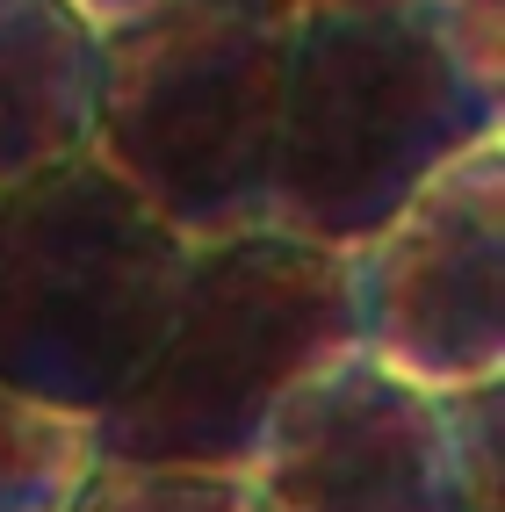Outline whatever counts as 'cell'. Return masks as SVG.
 Returning a JSON list of instances; mask_svg holds the SVG:
<instances>
[{"label":"cell","instance_id":"cell-11","mask_svg":"<svg viewBox=\"0 0 505 512\" xmlns=\"http://www.w3.org/2000/svg\"><path fill=\"white\" fill-rule=\"evenodd\" d=\"M426 15L484 87H505V0H426Z\"/></svg>","mask_w":505,"mask_h":512},{"label":"cell","instance_id":"cell-2","mask_svg":"<svg viewBox=\"0 0 505 512\" xmlns=\"http://www.w3.org/2000/svg\"><path fill=\"white\" fill-rule=\"evenodd\" d=\"M354 347L347 253L303 246L267 224L210 238L188 253L152 361L94 419V455L246 476L275 404Z\"/></svg>","mask_w":505,"mask_h":512},{"label":"cell","instance_id":"cell-7","mask_svg":"<svg viewBox=\"0 0 505 512\" xmlns=\"http://www.w3.org/2000/svg\"><path fill=\"white\" fill-rule=\"evenodd\" d=\"M101 29L73 0H0V188L87 152Z\"/></svg>","mask_w":505,"mask_h":512},{"label":"cell","instance_id":"cell-1","mask_svg":"<svg viewBox=\"0 0 505 512\" xmlns=\"http://www.w3.org/2000/svg\"><path fill=\"white\" fill-rule=\"evenodd\" d=\"M484 138H505V87H484L448 51L426 0L296 15L267 231L354 253Z\"/></svg>","mask_w":505,"mask_h":512},{"label":"cell","instance_id":"cell-8","mask_svg":"<svg viewBox=\"0 0 505 512\" xmlns=\"http://www.w3.org/2000/svg\"><path fill=\"white\" fill-rule=\"evenodd\" d=\"M94 462L87 419L0 390V512H65Z\"/></svg>","mask_w":505,"mask_h":512},{"label":"cell","instance_id":"cell-12","mask_svg":"<svg viewBox=\"0 0 505 512\" xmlns=\"http://www.w3.org/2000/svg\"><path fill=\"white\" fill-rule=\"evenodd\" d=\"M73 8L94 22V29H116V22H130V15H145V8H159V0H73Z\"/></svg>","mask_w":505,"mask_h":512},{"label":"cell","instance_id":"cell-3","mask_svg":"<svg viewBox=\"0 0 505 512\" xmlns=\"http://www.w3.org/2000/svg\"><path fill=\"white\" fill-rule=\"evenodd\" d=\"M289 0H159L101 29L87 152L188 246L267 224Z\"/></svg>","mask_w":505,"mask_h":512},{"label":"cell","instance_id":"cell-5","mask_svg":"<svg viewBox=\"0 0 505 512\" xmlns=\"http://www.w3.org/2000/svg\"><path fill=\"white\" fill-rule=\"evenodd\" d=\"M361 354L419 390L505 375V138L448 159L347 253Z\"/></svg>","mask_w":505,"mask_h":512},{"label":"cell","instance_id":"cell-10","mask_svg":"<svg viewBox=\"0 0 505 512\" xmlns=\"http://www.w3.org/2000/svg\"><path fill=\"white\" fill-rule=\"evenodd\" d=\"M441 440L455 512H505V375L441 390Z\"/></svg>","mask_w":505,"mask_h":512},{"label":"cell","instance_id":"cell-4","mask_svg":"<svg viewBox=\"0 0 505 512\" xmlns=\"http://www.w3.org/2000/svg\"><path fill=\"white\" fill-rule=\"evenodd\" d=\"M188 238L94 152L0 188V390L101 419L159 347Z\"/></svg>","mask_w":505,"mask_h":512},{"label":"cell","instance_id":"cell-13","mask_svg":"<svg viewBox=\"0 0 505 512\" xmlns=\"http://www.w3.org/2000/svg\"><path fill=\"white\" fill-rule=\"evenodd\" d=\"M296 15H318V8H397V0H289Z\"/></svg>","mask_w":505,"mask_h":512},{"label":"cell","instance_id":"cell-6","mask_svg":"<svg viewBox=\"0 0 505 512\" xmlns=\"http://www.w3.org/2000/svg\"><path fill=\"white\" fill-rule=\"evenodd\" d=\"M246 484L260 512H455L441 397L354 347L275 404Z\"/></svg>","mask_w":505,"mask_h":512},{"label":"cell","instance_id":"cell-9","mask_svg":"<svg viewBox=\"0 0 505 512\" xmlns=\"http://www.w3.org/2000/svg\"><path fill=\"white\" fill-rule=\"evenodd\" d=\"M65 512H260L253 484L231 469H159V462H94Z\"/></svg>","mask_w":505,"mask_h":512}]
</instances>
